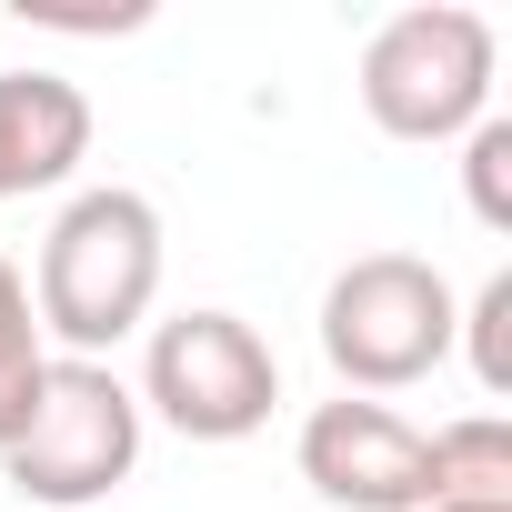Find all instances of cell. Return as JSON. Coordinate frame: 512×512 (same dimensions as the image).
I'll return each instance as SVG.
<instances>
[{
    "mask_svg": "<svg viewBox=\"0 0 512 512\" xmlns=\"http://www.w3.org/2000/svg\"><path fill=\"white\" fill-rule=\"evenodd\" d=\"M141 422L161 412L181 442H251L272 412H282V362H272V342L251 332L241 312H221V302H201V312H171V322H151V342H141Z\"/></svg>",
    "mask_w": 512,
    "mask_h": 512,
    "instance_id": "obj_5",
    "label": "cell"
},
{
    "mask_svg": "<svg viewBox=\"0 0 512 512\" xmlns=\"http://www.w3.org/2000/svg\"><path fill=\"white\" fill-rule=\"evenodd\" d=\"M292 462L332 512H422V422H402L392 402H312Z\"/></svg>",
    "mask_w": 512,
    "mask_h": 512,
    "instance_id": "obj_6",
    "label": "cell"
},
{
    "mask_svg": "<svg viewBox=\"0 0 512 512\" xmlns=\"http://www.w3.org/2000/svg\"><path fill=\"white\" fill-rule=\"evenodd\" d=\"M452 352H472V382H482V402H512V272H492V282L462 302V322H452Z\"/></svg>",
    "mask_w": 512,
    "mask_h": 512,
    "instance_id": "obj_10",
    "label": "cell"
},
{
    "mask_svg": "<svg viewBox=\"0 0 512 512\" xmlns=\"http://www.w3.org/2000/svg\"><path fill=\"white\" fill-rule=\"evenodd\" d=\"M462 201L482 231H512V121L502 111L462 131Z\"/></svg>",
    "mask_w": 512,
    "mask_h": 512,
    "instance_id": "obj_11",
    "label": "cell"
},
{
    "mask_svg": "<svg viewBox=\"0 0 512 512\" xmlns=\"http://www.w3.org/2000/svg\"><path fill=\"white\" fill-rule=\"evenodd\" d=\"M21 282H31L41 342H61V362H111L131 332H151V302H161V211L131 181L71 191Z\"/></svg>",
    "mask_w": 512,
    "mask_h": 512,
    "instance_id": "obj_1",
    "label": "cell"
},
{
    "mask_svg": "<svg viewBox=\"0 0 512 512\" xmlns=\"http://www.w3.org/2000/svg\"><path fill=\"white\" fill-rule=\"evenodd\" d=\"M422 512H512V422L462 412L422 432Z\"/></svg>",
    "mask_w": 512,
    "mask_h": 512,
    "instance_id": "obj_8",
    "label": "cell"
},
{
    "mask_svg": "<svg viewBox=\"0 0 512 512\" xmlns=\"http://www.w3.org/2000/svg\"><path fill=\"white\" fill-rule=\"evenodd\" d=\"M492 71H502V41L482 11H462V0H412V11H392L372 41H362V111L382 141H462L472 121H492Z\"/></svg>",
    "mask_w": 512,
    "mask_h": 512,
    "instance_id": "obj_2",
    "label": "cell"
},
{
    "mask_svg": "<svg viewBox=\"0 0 512 512\" xmlns=\"http://www.w3.org/2000/svg\"><path fill=\"white\" fill-rule=\"evenodd\" d=\"M0 472H11L21 502H51V512H81L101 492H121L141 472V402L111 362H61L41 372V402L31 422L0 442Z\"/></svg>",
    "mask_w": 512,
    "mask_h": 512,
    "instance_id": "obj_4",
    "label": "cell"
},
{
    "mask_svg": "<svg viewBox=\"0 0 512 512\" xmlns=\"http://www.w3.org/2000/svg\"><path fill=\"white\" fill-rule=\"evenodd\" d=\"M91 161V91L61 71H0V201L61 191Z\"/></svg>",
    "mask_w": 512,
    "mask_h": 512,
    "instance_id": "obj_7",
    "label": "cell"
},
{
    "mask_svg": "<svg viewBox=\"0 0 512 512\" xmlns=\"http://www.w3.org/2000/svg\"><path fill=\"white\" fill-rule=\"evenodd\" d=\"M41 372H51V342H41V312H31V282L21 262H0V442H11L41 402Z\"/></svg>",
    "mask_w": 512,
    "mask_h": 512,
    "instance_id": "obj_9",
    "label": "cell"
},
{
    "mask_svg": "<svg viewBox=\"0 0 512 512\" xmlns=\"http://www.w3.org/2000/svg\"><path fill=\"white\" fill-rule=\"evenodd\" d=\"M452 322H462V292L422 251H362L322 292V362L342 372V392L382 402L452 362Z\"/></svg>",
    "mask_w": 512,
    "mask_h": 512,
    "instance_id": "obj_3",
    "label": "cell"
}]
</instances>
